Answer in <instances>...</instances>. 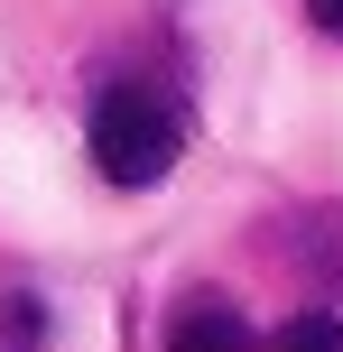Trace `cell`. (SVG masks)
<instances>
[{"instance_id":"obj_1","label":"cell","mask_w":343,"mask_h":352,"mask_svg":"<svg viewBox=\"0 0 343 352\" xmlns=\"http://www.w3.org/2000/svg\"><path fill=\"white\" fill-rule=\"evenodd\" d=\"M84 148H93V167H102L121 195H140V186H158V176L186 158V102L167 84H148V74H121V84L93 93Z\"/></svg>"},{"instance_id":"obj_2","label":"cell","mask_w":343,"mask_h":352,"mask_svg":"<svg viewBox=\"0 0 343 352\" xmlns=\"http://www.w3.org/2000/svg\"><path fill=\"white\" fill-rule=\"evenodd\" d=\"M167 352H260V334H251V316H241V306L186 297L177 324H167Z\"/></svg>"},{"instance_id":"obj_3","label":"cell","mask_w":343,"mask_h":352,"mask_svg":"<svg viewBox=\"0 0 343 352\" xmlns=\"http://www.w3.org/2000/svg\"><path fill=\"white\" fill-rule=\"evenodd\" d=\"M297 232H307V241H316V250H307V260H297V269H316V278L334 287V306H343V204H316V213H307V223H297Z\"/></svg>"},{"instance_id":"obj_4","label":"cell","mask_w":343,"mask_h":352,"mask_svg":"<svg viewBox=\"0 0 343 352\" xmlns=\"http://www.w3.org/2000/svg\"><path fill=\"white\" fill-rule=\"evenodd\" d=\"M269 352H343V306H307L269 334Z\"/></svg>"},{"instance_id":"obj_5","label":"cell","mask_w":343,"mask_h":352,"mask_svg":"<svg viewBox=\"0 0 343 352\" xmlns=\"http://www.w3.org/2000/svg\"><path fill=\"white\" fill-rule=\"evenodd\" d=\"M10 352H37V297H10V334H0Z\"/></svg>"},{"instance_id":"obj_6","label":"cell","mask_w":343,"mask_h":352,"mask_svg":"<svg viewBox=\"0 0 343 352\" xmlns=\"http://www.w3.org/2000/svg\"><path fill=\"white\" fill-rule=\"evenodd\" d=\"M307 19H316L325 37H343V0H307Z\"/></svg>"}]
</instances>
